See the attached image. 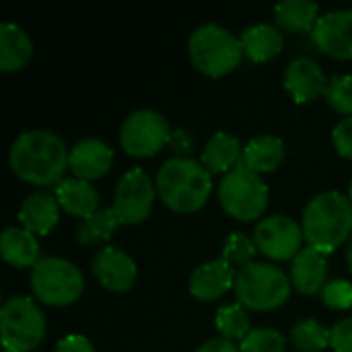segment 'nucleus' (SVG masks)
Returning a JSON list of instances; mask_svg holds the SVG:
<instances>
[{
  "label": "nucleus",
  "instance_id": "obj_32",
  "mask_svg": "<svg viewBox=\"0 0 352 352\" xmlns=\"http://www.w3.org/2000/svg\"><path fill=\"white\" fill-rule=\"evenodd\" d=\"M322 299L332 309H349L352 307V285L342 278L328 280L322 289Z\"/></svg>",
  "mask_w": 352,
  "mask_h": 352
},
{
  "label": "nucleus",
  "instance_id": "obj_20",
  "mask_svg": "<svg viewBox=\"0 0 352 352\" xmlns=\"http://www.w3.org/2000/svg\"><path fill=\"white\" fill-rule=\"evenodd\" d=\"M0 252L4 262L16 268L35 266L39 258V243L25 227H6L0 235Z\"/></svg>",
  "mask_w": 352,
  "mask_h": 352
},
{
  "label": "nucleus",
  "instance_id": "obj_4",
  "mask_svg": "<svg viewBox=\"0 0 352 352\" xmlns=\"http://www.w3.org/2000/svg\"><path fill=\"white\" fill-rule=\"evenodd\" d=\"M192 62L208 76H221L233 70L243 58V43L229 29L217 23H202L190 35Z\"/></svg>",
  "mask_w": 352,
  "mask_h": 352
},
{
  "label": "nucleus",
  "instance_id": "obj_5",
  "mask_svg": "<svg viewBox=\"0 0 352 352\" xmlns=\"http://www.w3.org/2000/svg\"><path fill=\"white\" fill-rule=\"evenodd\" d=\"M233 287L239 303L254 311L274 309L291 295L289 276L276 264L266 262H252L239 268Z\"/></svg>",
  "mask_w": 352,
  "mask_h": 352
},
{
  "label": "nucleus",
  "instance_id": "obj_16",
  "mask_svg": "<svg viewBox=\"0 0 352 352\" xmlns=\"http://www.w3.org/2000/svg\"><path fill=\"white\" fill-rule=\"evenodd\" d=\"M235 276L237 274L233 272V266L225 258L208 260L192 272L190 293L196 299L214 301L223 297L231 289V285H235Z\"/></svg>",
  "mask_w": 352,
  "mask_h": 352
},
{
  "label": "nucleus",
  "instance_id": "obj_40",
  "mask_svg": "<svg viewBox=\"0 0 352 352\" xmlns=\"http://www.w3.org/2000/svg\"><path fill=\"white\" fill-rule=\"evenodd\" d=\"M4 352H12V351H4Z\"/></svg>",
  "mask_w": 352,
  "mask_h": 352
},
{
  "label": "nucleus",
  "instance_id": "obj_9",
  "mask_svg": "<svg viewBox=\"0 0 352 352\" xmlns=\"http://www.w3.org/2000/svg\"><path fill=\"white\" fill-rule=\"evenodd\" d=\"M171 128L169 122L155 109H136L132 111L120 128V142L128 155L151 157L163 144L169 142Z\"/></svg>",
  "mask_w": 352,
  "mask_h": 352
},
{
  "label": "nucleus",
  "instance_id": "obj_15",
  "mask_svg": "<svg viewBox=\"0 0 352 352\" xmlns=\"http://www.w3.org/2000/svg\"><path fill=\"white\" fill-rule=\"evenodd\" d=\"M326 76L320 64L307 56L295 58L285 70V87L293 93L297 103H307L324 95L326 91Z\"/></svg>",
  "mask_w": 352,
  "mask_h": 352
},
{
  "label": "nucleus",
  "instance_id": "obj_31",
  "mask_svg": "<svg viewBox=\"0 0 352 352\" xmlns=\"http://www.w3.org/2000/svg\"><path fill=\"white\" fill-rule=\"evenodd\" d=\"M258 252V245L254 243V239H250L245 233H231L225 239V248H223V258L233 266L239 264L241 268L252 264L254 256Z\"/></svg>",
  "mask_w": 352,
  "mask_h": 352
},
{
  "label": "nucleus",
  "instance_id": "obj_21",
  "mask_svg": "<svg viewBox=\"0 0 352 352\" xmlns=\"http://www.w3.org/2000/svg\"><path fill=\"white\" fill-rule=\"evenodd\" d=\"M241 142L237 136L229 132H214L208 142L202 148L200 163L210 171V173H221V171H231L239 161H241Z\"/></svg>",
  "mask_w": 352,
  "mask_h": 352
},
{
  "label": "nucleus",
  "instance_id": "obj_24",
  "mask_svg": "<svg viewBox=\"0 0 352 352\" xmlns=\"http://www.w3.org/2000/svg\"><path fill=\"white\" fill-rule=\"evenodd\" d=\"M33 54V43L29 35L16 23H2L0 25V68L2 70H16L23 68Z\"/></svg>",
  "mask_w": 352,
  "mask_h": 352
},
{
  "label": "nucleus",
  "instance_id": "obj_17",
  "mask_svg": "<svg viewBox=\"0 0 352 352\" xmlns=\"http://www.w3.org/2000/svg\"><path fill=\"white\" fill-rule=\"evenodd\" d=\"M60 217V202L50 192H33L29 194L21 208H19V221L21 225L31 231L33 235H45L50 233Z\"/></svg>",
  "mask_w": 352,
  "mask_h": 352
},
{
  "label": "nucleus",
  "instance_id": "obj_26",
  "mask_svg": "<svg viewBox=\"0 0 352 352\" xmlns=\"http://www.w3.org/2000/svg\"><path fill=\"white\" fill-rule=\"evenodd\" d=\"M120 225H124V221L118 210L113 206H105L80 221L76 227V239L85 245H95L107 241Z\"/></svg>",
  "mask_w": 352,
  "mask_h": 352
},
{
  "label": "nucleus",
  "instance_id": "obj_38",
  "mask_svg": "<svg viewBox=\"0 0 352 352\" xmlns=\"http://www.w3.org/2000/svg\"><path fill=\"white\" fill-rule=\"evenodd\" d=\"M346 262H349V268L352 272V237L349 239V245H346Z\"/></svg>",
  "mask_w": 352,
  "mask_h": 352
},
{
  "label": "nucleus",
  "instance_id": "obj_39",
  "mask_svg": "<svg viewBox=\"0 0 352 352\" xmlns=\"http://www.w3.org/2000/svg\"><path fill=\"white\" fill-rule=\"evenodd\" d=\"M349 200H351V204H352V179H351V184H349Z\"/></svg>",
  "mask_w": 352,
  "mask_h": 352
},
{
  "label": "nucleus",
  "instance_id": "obj_19",
  "mask_svg": "<svg viewBox=\"0 0 352 352\" xmlns=\"http://www.w3.org/2000/svg\"><path fill=\"white\" fill-rule=\"evenodd\" d=\"M56 198L60 206L72 214L87 219L99 210V194L91 182L80 177H66L56 186Z\"/></svg>",
  "mask_w": 352,
  "mask_h": 352
},
{
  "label": "nucleus",
  "instance_id": "obj_13",
  "mask_svg": "<svg viewBox=\"0 0 352 352\" xmlns=\"http://www.w3.org/2000/svg\"><path fill=\"white\" fill-rule=\"evenodd\" d=\"M93 274L105 289L124 293L136 280V262L124 250L105 245L93 258Z\"/></svg>",
  "mask_w": 352,
  "mask_h": 352
},
{
  "label": "nucleus",
  "instance_id": "obj_37",
  "mask_svg": "<svg viewBox=\"0 0 352 352\" xmlns=\"http://www.w3.org/2000/svg\"><path fill=\"white\" fill-rule=\"evenodd\" d=\"M196 352H241L239 346H235L231 340L227 338H212V340H206L202 346H198Z\"/></svg>",
  "mask_w": 352,
  "mask_h": 352
},
{
  "label": "nucleus",
  "instance_id": "obj_36",
  "mask_svg": "<svg viewBox=\"0 0 352 352\" xmlns=\"http://www.w3.org/2000/svg\"><path fill=\"white\" fill-rule=\"evenodd\" d=\"M167 144L171 146V151L175 153V157H186V155L192 151V136H190V132H188V130L177 128V130H173V132H171V136H169V142H167Z\"/></svg>",
  "mask_w": 352,
  "mask_h": 352
},
{
  "label": "nucleus",
  "instance_id": "obj_7",
  "mask_svg": "<svg viewBox=\"0 0 352 352\" xmlns=\"http://www.w3.org/2000/svg\"><path fill=\"white\" fill-rule=\"evenodd\" d=\"M33 295L47 305H68L76 301L85 289L82 272L70 260L58 256L41 258L29 276Z\"/></svg>",
  "mask_w": 352,
  "mask_h": 352
},
{
  "label": "nucleus",
  "instance_id": "obj_33",
  "mask_svg": "<svg viewBox=\"0 0 352 352\" xmlns=\"http://www.w3.org/2000/svg\"><path fill=\"white\" fill-rule=\"evenodd\" d=\"M332 138H334V144H336L338 153L342 157L352 159V116H346L344 120H340L334 126Z\"/></svg>",
  "mask_w": 352,
  "mask_h": 352
},
{
  "label": "nucleus",
  "instance_id": "obj_23",
  "mask_svg": "<svg viewBox=\"0 0 352 352\" xmlns=\"http://www.w3.org/2000/svg\"><path fill=\"white\" fill-rule=\"evenodd\" d=\"M239 39L243 43V52L256 62H266L278 56L285 47V37L280 29L270 23H258L248 27Z\"/></svg>",
  "mask_w": 352,
  "mask_h": 352
},
{
  "label": "nucleus",
  "instance_id": "obj_28",
  "mask_svg": "<svg viewBox=\"0 0 352 352\" xmlns=\"http://www.w3.org/2000/svg\"><path fill=\"white\" fill-rule=\"evenodd\" d=\"M217 330L227 340H243L250 334V318L241 303H229L217 309Z\"/></svg>",
  "mask_w": 352,
  "mask_h": 352
},
{
  "label": "nucleus",
  "instance_id": "obj_1",
  "mask_svg": "<svg viewBox=\"0 0 352 352\" xmlns=\"http://www.w3.org/2000/svg\"><path fill=\"white\" fill-rule=\"evenodd\" d=\"M66 142L52 130L35 128L16 136L10 146V169L27 184L54 186L68 167Z\"/></svg>",
  "mask_w": 352,
  "mask_h": 352
},
{
  "label": "nucleus",
  "instance_id": "obj_3",
  "mask_svg": "<svg viewBox=\"0 0 352 352\" xmlns=\"http://www.w3.org/2000/svg\"><path fill=\"white\" fill-rule=\"evenodd\" d=\"M301 229L311 248L324 256L332 254L351 235V200L336 190L316 194L303 210Z\"/></svg>",
  "mask_w": 352,
  "mask_h": 352
},
{
  "label": "nucleus",
  "instance_id": "obj_10",
  "mask_svg": "<svg viewBox=\"0 0 352 352\" xmlns=\"http://www.w3.org/2000/svg\"><path fill=\"white\" fill-rule=\"evenodd\" d=\"M303 229L295 219L287 214L264 217L254 229V243L258 250L272 260H291L303 248Z\"/></svg>",
  "mask_w": 352,
  "mask_h": 352
},
{
  "label": "nucleus",
  "instance_id": "obj_35",
  "mask_svg": "<svg viewBox=\"0 0 352 352\" xmlns=\"http://www.w3.org/2000/svg\"><path fill=\"white\" fill-rule=\"evenodd\" d=\"M54 352H95V346L82 334H68L58 340Z\"/></svg>",
  "mask_w": 352,
  "mask_h": 352
},
{
  "label": "nucleus",
  "instance_id": "obj_27",
  "mask_svg": "<svg viewBox=\"0 0 352 352\" xmlns=\"http://www.w3.org/2000/svg\"><path fill=\"white\" fill-rule=\"evenodd\" d=\"M293 344L303 352L324 351L326 346L332 344V330L322 326L318 320H301L293 326L291 330Z\"/></svg>",
  "mask_w": 352,
  "mask_h": 352
},
{
  "label": "nucleus",
  "instance_id": "obj_29",
  "mask_svg": "<svg viewBox=\"0 0 352 352\" xmlns=\"http://www.w3.org/2000/svg\"><path fill=\"white\" fill-rule=\"evenodd\" d=\"M287 340L280 332L272 328H256L241 340V352H285Z\"/></svg>",
  "mask_w": 352,
  "mask_h": 352
},
{
  "label": "nucleus",
  "instance_id": "obj_14",
  "mask_svg": "<svg viewBox=\"0 0 352 352\" xmlns=\"http://www.w3.org/2000/svg\"><path fill=\"white\" fill-rule=\"evenodd\" d=\"M113 151L101 138H82L68 153V167L80 179H97L107 173Z\"/></svg>",
  "mask_w": 352,
  "mask_h": 352
},
{
  "label": "nucleus",
  "instance_id": "obj_2",
  "mask_svg": "<svg viewBox=\"0 0 352 352\" xmlns=\"http://www.w3.org/2000/svg\"><path fill=\"white\" fill-rule=\"evenodd\" d=\"M155 184L163 204L184 214L198 210L212 190L210 171L192 157L167 159L159 167Z\"/></svg>",
  "mask_w": 352,
  "mask_h": 352
},
{
  "label": "nucleus",
  "instance_id": "obj_34",
  "mask_svg": "<svg viewBox=\"0 0 352 352\" xmlns=\"http://www.w3.org/2000/svg\"><path fill=\"white\" fill-rule=\"evenodd\" d=\"M332 349L334 352H352V316L332 328Z\"/></svg>",
  "mask_w": 352,
  "mask_h": 352
},
{
  "label": "nucleus",
  "instance_id": "obj_11",
  "mask_svg": "<svg viewBox=\"0 0 352 352\" xmlns=\"http://www.w3.org/2000/svg\"><path fill=\"white\" fill-rule=\"evenodd\" d=\"M153 200H155L153 179L142 167H132L120 177L113 192L111 206L118 210L124 223L134 225L148 217Z\"/></svg>",
  "mask_w": 352,
  "mask_h": 352
},
{
  "label": "nucleus",
  "instance_id": "obj_6",
  "mask_svg": "<svg viewBox=\"0 0 352 352\" xmlns=\"http://www.w3.org/2000/svg\"><path fill=\"white\" fill-rule=\"evenodd\" d=\"M0 336L4 351L27 352L45 336V316L31 297H8L0 307Z\"/></svg>",
  "mask_w": 352,
  "mask_h": 352
},
{
  "label": "nucleus",
  "instance_id": "obj_30",
  "mask_svg": "<svg viewBox=\"0 0 352 352\" xmlns=\"http://www.w3.org/2000/svg\"><path fill=\"white\" fill-rule=\"evenodd\" d=\"M326 101L340 113L352 116V76L351 74H336L328 80L324 91Z\"/></svg>",
  "mask_w": 352,
  "mask_h": 352
},
{
  "label": "nucleus",
  "instance_id": "obj_18",
  "mask_svg": "<svg viewBox=\"0 0 352 352\" xmlns=\"http://www.w3.org/2000/svg\"><path fill=\"white\" fill-rule=\"evenodd\" d=\"M328 276V262L316 248H303L291 264V280L295 289L303 295H316L324 289Z\"/></svg>",
  "mask_w": 352,
  "mask_h": 352
},
{
  "label": "nucleus",
  "instance_id": "obj_12",
  "mask_svg": "<svg viewBox=\"0 0 352 352\" xmlns=\"http://www.w3.org/2000/svg\"><path fill=\"white\" fill-rule=\"evenodd\" d=\"M314 43L334 56V58H352V10L336 8L322 14L311 31Z\"/></svg>",
  "mask_w": 352,
  "mask_h": 352
},
{
  "label": "nucleus",
  "instance_id": "obj_8",
  "mask_svg": "<svg viewBox=\"0 0 352 352\" xmlns=\"http://www.w3.org/2000/svg\"><path fill=\"white\" fill-rule=\"evenodd\" d=\"M219 202L227 214L239 221L258 219L268 204V186L241 161L221 179Z\"/></svg>",
  "mask_w": 352,
  "mask_h": 352
},
{
  "label": "nucleus",
  "instance_id": "obj_25",
  "mask_svg": "<svg viewBox=\"0 0 352 352\" xmlns=\"http://www.w3.org/2000/svg\"><path fill=\"white\" fill-rule=\"evenodd\" d=\"M320 6L311 0H283L274 6L276 23L287 31H314L320 14Z\"/></svg>",
  "mask_w": 352,
  "mask_h": 352
},
{
  "label": "nucleus",
  "instance_id": "obj_22",
  "mask_svg": "<svg viewBox=\"0 0 352 352\" xmlns=\"http://www.w3.org/2000/svg\"><path fill=\"white\" fill-rule=\"evenodd\" d=\"M285 157V142L278 136L272 134H264V136H256L252 138L241 153V163L252 169L254 173H262V171H274Z\"/></svg>",
  "mask_w": 352,
  "mask_h": 352
}]
</instances>
